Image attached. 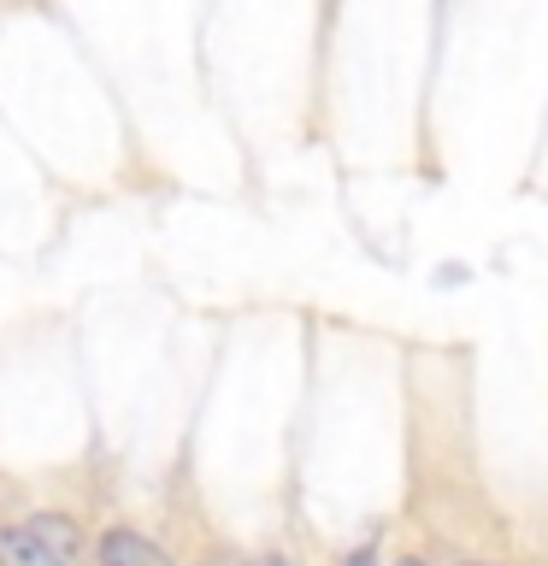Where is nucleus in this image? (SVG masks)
Segmentation results:
<instances>
[{
  "label": "nucleus",
  "mask_w": 548,
  "mask_h": 566,
  "mask_svg": "<svg viewBox=\"0 0 548 566\" xmlns=\"http://www.w3.org/2000/svg\"><path fill=\"white\" fill-rule=\"evenodd\" d=\"M24 520H30V531H42V537L60 548V555H71V560L88 555V531H83L77 513H65V507H30Z\"/></svg>",
  "instance_id": "obj_3"
},
{
  "label": "nucleus",
  "mask_w": 548,
  "mask_h": 566,
  "mask_svg": "<svg viewBox=\"0 0 548 566\" xmlns=\"http://www.w3.org/2000/svg\"><path fill=\"white\" fill-rule=\"evenodd\" d=\"M0 566H77L71 555H60L42 531H30V520L18 513V520L0 525Z\"/></svg>",
  "instance_id": "obj_2"
},
{
  "label": "nucleus",
  "mask_w": 548,
  "mask_h": 566,
  "mask_svg": "<svg viewBox=\"0 0 548 566\" xmlns=\"http://www.w3.org/2000/svg\"><path fill=\"white\" fill-rule=\"evenodd\" d=\"M247 566H295V560H289V555H254Z\"/></svg>",
  "instance_id": "obj_5"
},
{
  "label": "nucleus",
  "mask_w": 548,
  "mask_h": 566,
  "mask_svg": "<svg viewBox=\"0 0 548 566\" xmlns=\"http://www.w3.org/2000/svg\"><path fill=\"white\" fill-rule=\"evenodd\" d=\"M389 566H431V560H424V555H396Z\"/></svg>",
  "instance_id": "obj_6"
},
{
  "label": "nucleus",
  "mask_w": 548,
  "mask_h": 566,
  "mask_svg": "<svg viewBox=\"0 0 548 566\" xmlns=\"http://www.w3.org/2000/svg\"><path fill=\"white\" fill-rule=\"evenodd\" d=\"M342 566H378V560H371V548H354V555H342Z\"/></svg>",
  "instance_id": "obj_4"
},
{
  "label": "nucleus",
  "mask_w": 548,
  "mask_h": 566,
  "mask_svg": "<svg viewBox=\"0 0 548 566\" xmlns=\"http://www.w3.org/2000/svg\"><path fill=\"white\" fill-rule=\"evenodd\" d=\"M460 566H489V560H460Z\"/></svg>",
  "instance_id": "obj_7"
},
{
  "label": "nucleus",
  "mask_w": 548,
  "mask_h": 566,
  "mask_svg": "<svg viewBox=\"0 0 548 566\" xmlns=\"http://www.w3.org/2000/svg\"><path fill=\"white\" fill-rule=\"evenodd\" d=\"M88 555H95V566H177V555L166 543H154L141 525H124V520L101 525Z\"/></svg>",
  "instance_id": "obj_1"
}]
</instances>
